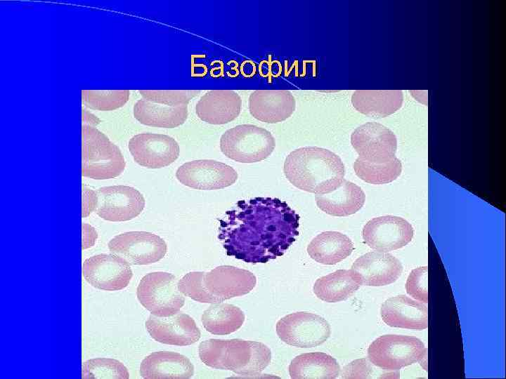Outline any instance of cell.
<instances>
[{"mask_svg":"<svg viewBox=\"0 0 506 379\" xmlns=\"http://www.w3.org/2000/svg\"><path fill=\"white\" fill-rule=\"evenodd\" d=\"M403 101V95L399 90H356L351 96V104L358 112L374 118L395 113Z\"/></svg>","mask_w":506,"mask_h":379,"instance_id":"cell-24","label":"cell"},{"mask_svg":"<svg viewBox=\"0 0 506 379\" xmlns=\"http://www.w3.org/2000/svg\"><path fill=\"white\" fill-rule=\"evenodd\" d=\"M176 176L181 184L202 190L223 189L232 185L238 179L234 168L212 159L186 162L177 169Z\"/></svg>","mask_w":506,"mask_h":379,"instance_id":"cell-11","label":"cell"},{"mask_svg":"<svg viewBox=\"0 0 506 379\" xmlns=\"http://www.w3.org/2000/svg\"><path fill=\"white\" fill-rule=\"evenodd\" d=\"M318 207L332 216H348L358 212L364 205L365 194L362 189L346 179L327 193L316 194Z\"/></svg>","mask_w":506,"mask_h":379,"instance_id":"cell-23","label":"cell"},{"mask_svg":"<svg viewBox=\"0 0 506 379\" xmlns=\"http://www.w3.org/2000/svg\"><path fill=\"white\" fill-rule=\"evenodd\" d=\"M204 272H190L178 282L179 291L186 296L204 303H217L222 300L212 295L203 284Z\"/></svg>","mask_w":506,"mask_h":379,"instance_id":"cell-33","label":"cell"},{"mask_svg":"<svg viewBox=\"0 0 506 379\" xmlns=\"http://www.w3.org/2000/svg\"><path fill=\"white\" fill-rule=\"evenodd\" d=\"M242 100L232 90H212L205 93L195 106L197 117L214 125L225 124L236 119L240 113Z\"/></svg>","mask_w":506,"mask_h":379,"instance_id":"cell-21","label":"cell"},{"mask_svg":"<svg viewBox=\"0 0 506 379\" xmlns=\"http://www.w3.org/2000/svg\"><path fill=\"white\" fill-rule=\"evenodd\" d=\"M143 99L148 101L177 107L187 105L200 91L197 90H140Z\"/></svg>","mask_w":506,"mask_h":379,"instance_id":"cell-34","label":"cell"},{"mask_svg":"<svg viewBox=\"0 0 506 379\" xmlns=\"http://www.w3.org/2000/svg\"><path fill=\"white\" fill-rule=\"evenodd\" d=\"M178 282L171 273H148L141 279L137 287L138 300L153 315L160 317L173 315L179 312L185 303Z\"/></svg>","mask_w":506,"mask_h":379,"instance_id":"cell-6","label":"cell"},{"mask_svg":"<svg viewBox=\"0 0 506 379\" xmlns=\"http://www.w3.org/2000/svg\"><path fill=\"white\" fill-rule=\"evenodd\" d=\"M98 237L96 230L91 225L82 223V249L94 245Z\"/></svg>","mask_w":506,"mask_h":379,"instance_id":"cell-38","label":"cell"},{"mask_svg":"<svg viewBox=\"0 0 506 379\" xmlns=\"http://www.w3.org/2000/svg\"><path fill=\"white\" fill-rule=\"evenodd\" d=\"M372 367L366 359H358L347 365L342 372V378H367Z\"/></svg>","mask_w":506,"mask_h":379,"instance_id":"cell-36","label":"cell"},{"mask_svg":"<svg viewBox=\"0 0 506 379\" xmlns=\"http://www.w3.org/2000/svg\"><path fill=\"white\" fill-rule=\"evenodd\" d=\"M382 321L389 326L424 330L428 326V308L425 303L404 295L391 297L381 306Z\"/></svg>","mask_w":506,"mask_h":379,"instance_id":"cell-20","label":"cell"},{"mask_svg":"<svg viewBox=\"0 0 506 379\" xmlns=\"http://www.w3.org/2000/svg\"><path fill=\"white\" fill-rule=\"evenodd\" d=\"M283 172L287 179L299 190L323 194L335 188L345 175L340 157L318 147H304L286 157Z\"/></svg>","mask_w":506,"mask_h":379,"instance_id":"cell-2","label":"cell"},{"mask_svg":"<svg viewBox=\"0 0 506 379\" xmlns=\"http://www.w3.org/2000/svg\"><path fill=\"white\" fill-rule=\"evenodd\" d=\"M140 374L145 379H188L194 374V366L179 353L155 352L141 361Z\"/></svg>","mask_w":506,"mask_h":379,"instance_id":"cell-22","label":"cell"},{"mask_svg":"<svg viewBox=\"0 0 506 379\" xmlns=\"http://www.w3.org/2000/svg\"><path fill=\"white\" fill-rule=\"evenodd\" d=\"M296 107V101L287 90H256L249 98V110L256 119L275 124L289 118Z\"/></svg>","mask_w":506,"mask_h":379,"instance_id":"cell-19","label":"cell"},{"mask_svg":"<svg viewBox=\"0 0 506 379\" xmlns=\"http://www.w3.org/2000/svg\"><path fill=\"white\" fill-rule=\"evenodd\" d=\"M97 215L108 221H127L139 215L145 208V199L134 187L125 185L103 187L97 191Z\"/></svg>","mask_w":506,"mask_h":379,"instance_id":"cell-12","label":"cell"},{"mask_svg":"<svg viewBox=\"0 0 506 379\" xmlns=\"http://www.w3.org/2000/svg\"><path fill=\"white\" fill-rule=\"evenodd\" d=\"M98 194L93 190L83 187L82 188V218L89 216L93 211H96L98 205Z\"/></svg>","mask_w":506,"mask_h":379,"instance_id":"cell-37","label":"cell"},{"mask_svg":"<svg viewBox=\"0 0 506 379\" xmlns=\"http://www.w3.org/2000/svg\"><path fill=\"white\" fill-rule=\"evenodd\" d=\"M82 121L83 125L96 126L99 124L100 120L91 112L87 110H82Z\"/></svg>","mask_w":506,"mask_h":379,"instance_id":"cell-40","label":"cell"},{"mask_svg":"<svg viewBox=\"0 0 506 379\" xmlns=\"http://www.w3.org/2000/svg\"><path fill=\"white\" fill-rule=\"evenodd\" d=\"M145 328L155 340L171 345H190L201 335L194 319L183 312L164 317L150 314L145 321Z\"/></svg>","mask_w":506,"mask_h":379,"instance_id":"cell-16","label":"cell"},{"mask_svg":"<svg viewBox=\"0 0 506 379\" xmlns=\"http://www.w3.org/2000/svg\"><path fill=\"white\" fill-rule=\"evenodd\" d=\"M428 267L422 266L413 270L406 281V292L414 299L427 304Z\"/></svg>","mask_w":506,"mask_h":379,"instance_id":"cell-35","label":"cell"},{"mask_svg":"<svg viewBox=\"0 0 506 379\" xmlns=\"http://www.w3.org/2000/svg\"><path fill=\"white\" fill-rule=\"evenodd\" d=\"M129 149L134 161L143 167L160 168L174 163L180 148L171 137L157 133H140L129 141Z\"/></svg>","mask_w":506,"mask_h":379,"instance_id":"cell-15","label":"cell"},{"mask_svg":"<svg viewBox=\"0 0 506 379\" xmlns=\"http://www.w3.org/2000/svg\"><path fill=\"white\" fill-rule=\"evenodd\" d=\"M203 284L207 291L223 301L249 293L256 286L254 274L246 270L221 265L205 272Z\"/></svg>","mask_w":506,"mask_h":379,"instance_id":"cell-18","label":"cell"},{"mask_svg":"<svg viewBox=\"0 0 506 379\" xmlns=\"http://www.w3.org/2000/svg\"><path fill=\"white\" fill-rule=\"evenodd\" d=\"M351 270L361 286H382L395 282L401 277L403 265L391 253L377 251L358 258Z\"/></svg>","mask_w":506,"mask_h":379,"instance_id":"cell-17","label":"cell"},{"mask_svg":"<svg viewBox=\"0 0 506 379\" xmlns=\"http://www.w3.org/2000/svg\"><path fill=\"white\" fill-rule=\"evenodd\" d=\"M413 233L412 225L406 220L387 215L370 220L362 230V237L370 248L388 252L406 246Z\"/></svg>","mask_w":506,"mask_h":379,"instance_id":"cell-13","label":"cell"},{"mask_svg":"<svg viewBox=\"0 0 506 379\" xmlns=\"http://www.w3.org/2000/svg\"><path fill=\"white\" fill-rule=\"evenodd\" d=\"M111 253L129 265H150L162 259L167 251L165 241L158 235L145 231L126 232L108 242Z\"/></svg>","mask_w":506,"mask_h":379,"instance_id":"cell-9","label":"cell"},{"mask_svg":"<svg viewBox=\"0 0 506 379\" xmlns=\"http://www.w3.org/2000/svg\"><path fill=\"white\" fill-rule=\"evenodd\" d=\"M222 66H223V65L219 67L212 68L211 72H213V71H215V72L211 76H212V77H219V76L220 77V76L223 75V67ZM211 74H212V73H211Z\"/></svg>","mask_w":506,"mask_h":379,"instance_id":"cell-41","label":"cell"},{"mask_svg":"<svg viewBox=\"0 0 506 379\" xmlns=\"http://www.w3.org/2000/svg\"><path fill=\"white\" fill-rule=\"evenodd\" d=\"M129 95L128 90H82V100L89 108L110 111L124 106Z\"/></svg>","mask_w":506,"mask_h":379,"instance_id":"cell-32","label":"cell"},{"mask_svg":"<svg viewBox=\"0 0 506 379\" xmlns=\"http://www.w3.org/2000/svg\"><path fill=\"white\" fill-rule=\"evenodd\" d=\"M256 65L251 60H245L240 66V72L245 77H252L256 73Z\"/></svg>","mask_w":506,"mask_h":379,"instance_id":"cell-39","label":"cell"},{"mask_svg":"<svg viewBox=\"0 0 506 379\" xmlns=\"http://www.w3.org/2000/svg\"><path fill=\"white\" fill-rule=\"evenodd\" d=\"M351 143L358 158L382 163L395 157L397 140L394 133L377 122H367L356 128L351 135Z\"/></svg>","mask_w":506,"mask_h":379,"instance_id":"cell-14","label":"cell"},{"mask_svg":"<svg viewBox=\"0 0 506 379\" xmlns=\"http://www.w3.org/2000/svg\"><path fill=\"white\" fill-rule=\"evenodd\" d=\"M339 373L340 366L337 360L319 352L298 355L289 366V373L293 379H335Z\"/></svg>","mask_w":506,"mask_h":379,"instance_id":"cell-27","label":"cell"},{"mask_svg":"<svg viewBox=\"0 0 506 379\" xmlns=\"http://www.w3.org/2000/svg\"><path fill=\"white\" fill-rule=\"evenodd\" d=\"M82 378L83 379H128L129 373L126 366L117 359L94 358L83 362Z\"/></svg>","mask_w":506,"mask_h":379,"instance_id":"cell-31","label":"cell"},{"mask_svg":"<svg viewBox=\"0 0 506 379\" xmlns=\"http://www.w3.org/2000/svg\"><path fill=\"white\" fill-rule=\"evenodd\" d=\"M360 286L351 270H338L318 279L313 290L319 299L327 302H337L350 298Z\"/></svg>","mask_w":506,"mask_h":379,"instance_id":"cell-28","label":"cell"},{"mask_svg":"<svg viewBox=\"0 0 506 379\" xmlns=\"http://www.w3.org/2000/svg\"><path fill=\"white\" fill-rule=\"evenodd\" d=\"M126 163L119 147L96 128L82 125V176L106 180L119 175Z\"/></svg>","mask_w":506,"mask_h":379,"instance_id":"cell-4","label":"cell"},{"mask_svg":"<svg viewBox=\"0 0 506 379\" xmlns=\"http://www.w3.org/2000/svg\"><path fill=\"white\" fill-rule=\"evenodd\" d=\"M356 175L365 182L383 185L395 180L401 175L402 165L396 157L382 163L369 162L357 158L353 163Z\"/></svg>","mask_w":506,"mask_h":379,"instance_id":"cell-30","label":"cell"},{"mask_svg":"<svg viewBox=\"0 0 506 379\" xmlns=\"http://www.w3.org/2000/svg\"><path fill=\"white\" fill-rule=\"evenodd\" d=\"M275 328L282 341L301 348L323 344L331 333L330 326L324 318L308 312L287 314L277 322Z\"/></svg>","mask_w":506,"mask_h":379,"instance_id":"cell-8","label":"cell"},{"mask_svg":"<svg viewBox=\"0 0 506 379\" xmlns=\"http://www.w3.org/2000/svg\"><path fill=\"white\" fill-rule=\"evenodd\" d=\"M198 352L206 366L242 375H259L271 360L266 345L241 339H209L200 344Z\"/></svg>","mask_w":506,"mask_h":379,"instance_id":"cell-3","label":"cell"},{"mask_svg":"<svg viewBox=\"0 0 506 379\" xmlns=\"http://www.w3.org/2000/svg\"><path fill=\"white\" fill-rule=\"evenodd\" d=\"M82 274L93 287L108 291L124 289L133 277L130 265L112 253H101L86 259Z\"/></svg>","mask_w":506,"mask_h":379,"instance_id":"cell-10","label":"cell"},{"mask_svg":"<svg viewBox=\"0 0 506 379\" xmlns=\"http://www.w3.org/2000/svg\"><path fill=\"white\" fill-rule=\"evenodd\" d=\"M275 142L266 129L242 124L227 130L221 137L220 149L228 158L240 163L264 160L273 152Z\"/></svg>","mask_w":506,"mask_h":379,"instance_id":"cell-5","label":"cell"},{"mask_svg":"<svg viewBox=\"0 0 506 379\" xmlns=\"http://www.w3.org/2000/svg\"><path fill=\"white\" fill-rule=\"evenodd\" d=\"M188 115L187 105L172 107L141 99L134 106L135 119L142 124L153 127H178L186 122Z\"/></svg>","mask_w":506,"mask_h":379,"instance_id":"cell-26","label":"cell"},{"mask_svg":"<svg viewBox=\"0 0 506 379\" xmlns=\"http://www.w3.org/2000/svg\"><path fill=\"white\" fill-rule=\"evenodd\" d=\"M244 312L228 303H213L202 315L204 328L214 335H228L239 329L245 321Z\"/></svg>","mask_w":506,"mask_h":379,"instance_id":"cell-29","label":"cell"},{"mask_svg":"<svg viewBox=\"0 0 506 379\" xmlns=\"http://www.w3.org/2000/svg\"><path fill=\"white\" fill-rule=\"evenodd\" d=\"M353 249V244L348 236L339 232L326 231L311 240L307 252L319 263L335 265L349 257Z\"/></svg>","mask_w":506,"mask_h":379,"instance_id":"cell-25","label":"cell"},{"mask_svg":"<svg viewBox=\"0 0 506 379\" xmlns=\"http://www.w3.org/2000/svg\"><path fill=\"white\" fill-rule=\"evenodd\" d=\"M299 216L278 198L240 200L219 220V239L228 255L265 263L283 255L299 234Z\"/></svg>","mask_w":506,"mask_h":379,"instance_id":"cell-1","label":"cell"},{"mask_svg":"<svg viewBox=\"0 0 506 379\" xmlns=\"http://www.w3.org/2000/svg\"><path fill=\"white\" fill-rule=\"evenodd\" d=\"M424 343L417 338L403 335H384L368 347V357L375 366L396 371L420 361L427 355Z\"/></svg>","mask_w":506,"mask_h":379,"instance_id":"cell-7","label":"cell"}]
</instances>
